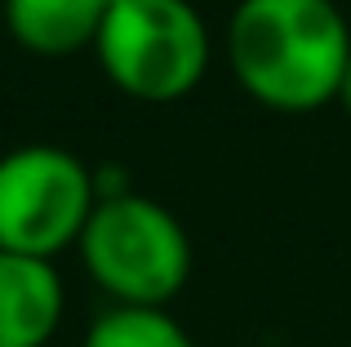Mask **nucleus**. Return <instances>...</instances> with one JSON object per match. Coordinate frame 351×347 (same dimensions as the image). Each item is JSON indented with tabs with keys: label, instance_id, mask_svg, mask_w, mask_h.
<instances>
[{
	"label": "nucleus",
	"instance_id": "obj_8",
	"mask_svg": "<svg viewBox=\"0 0 351 347\" xmlns=\"http://www.w3.org/2000/svg\"><path fill=\"white\" fill-rule=\"evenodd\" d=\"M338 103H343L347 116H351V62H347V71H343V85H338Z\"/></svg>",
	"mask_w": 351,
	"mask_h": 347
},
{
	"label": "nucleus",
	"instance_id": "obj_6",
	"mask_svg": "<svg viewBox=\"0 0 351 347\" xmlns=\"http://www.w3.org/2000/svg\"><path fill=\"white\" fill-rule=\"evenodd\" d=\"M112 0H5V27L27 53L67 58L94 49Z\"/></svg>",
	"mask_w": 351,
	"mask_h": 347
},
{
	"label": "nucleus",
	"instance_id": "obj_7",
	"mask_svg": "<svg viewBox=\"0 0 351 347\" xmlns=\"http://www.w3.org/2000/svg\"><path fill=\"white\" fill-rule=\"evenodd\" d=\"M80 347H196L169 307H143V303H112L94 316Z\"/></svg>",
	"mask_w": 351,
	"mask_h": 347
},
{
	"label": "nucleus",
	"instance_id": "obj_5",
	"mask_svg": "<svg viewBox=\"0 0 351 347\" xmlns=\"http://www.w3.org/2000/svg\"><path fill=\"white\" fill-rule=\"evenodd\" d=\"M62 307L67 294L49 259L0 250V347H49Z\"/></svg>",
	"mask_w": 351,
	"mask_h": 347
},
{
	"label": "nucleus",
	"instance_id": "obj_4",
	"mask_svg": "<svg viewBox=\"0 0 351 347\" xmlns=\"http://www.w3.org/2000/svg\"><path fill=\"white\" fill-rule=\"evenodd\" d=\"M98 174L71 147L23 143L0 156V250L58 259L76 250L98 205Z\"/></svg>",
	"mask_w": 351,
	"mask_h": 347
},
{
	"label": "nucleus",
	"instance_id": "obj_2",
	"mask_svg": "<svg viewBox=\"0 0 351 347\" xmlns=\"http://www.w3.org/2000/svg\"><path fill=\"white\" fill-rule=\"evenodd\" d=\"M80 263L112 303L169 307L191 276V241L173 209L134 187L103 191L80 232Z\"/></svg>",
	"mask_w": 351,
	"mask_h": 347
},
{
	"label": "nucleus",
	"instance_id": "obj_3",
	"mask_svg": "<svg viewBox=\"0 0 351 347\" xmlns=\"http://www.w3.org/2000/svg\"><path fill=\"white\" fill-rule=\"evenodd\" d=\"M94 53L125 98L178 103L205 80L214 36L191 0H112Z\"/></svg>",
	"mask_w": 351,
	"mask_h": 347
},
{
	"label": "nucleus",
	"instance_id": "obj_1",
	"mask_svg": "<svg viewBox=\"0 0 351 347\" xmlns=\"http://www.w3.org/2000/svg\"><path fill=\"white\" fill-rule=\"evenodd\" d=\"M227 67L254 103L307 116L338 103L351 27L334 0H240L227 18Z\"/></svg>",
	"mask_w": 351,
	"mask_h": 347
}]
</instances>
